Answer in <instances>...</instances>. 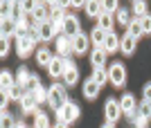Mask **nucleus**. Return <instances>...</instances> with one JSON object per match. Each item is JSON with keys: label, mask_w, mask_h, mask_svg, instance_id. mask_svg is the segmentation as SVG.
<instances>
[{"label": "nucleus", "mask_w": 151, "mask_h": 128, "mask_svg": "<svg viewBox=\"0 0 151 128\" xmlns=\"http://www.w3.org/2000/svg\"><path fill=\"white\" fill-rule=\"evenodd\" d=\"M68 103V95H65V90H63L61 83H54L50 88V106L54 110H61L63 106Z\"/></svg>", "instance_id": "obj_1"}, {"label": "nucleus", "mask_w": 151, "mask_h": 128, "mask_svg": "<svg viewBox=\"0 0 151 128\" xmlns=\"http://www.w3.org/2000/svg\"><path fill=\"white\" fill-rule=\"evenodd\" d=\"M57 117H59V122L63 124H70V122H77L79 119V108H77L75 103H65L61 110H57Z\"/></svg>", "instance_id": "obj_2"}, {"label": "nucleus", "mask_w": 151, "mask_h": 128, "mask_svg": "<svg viewBox=\"0 0 151 128\" xmlns=\"http://www.w3.org/2000/svg\"><path fill=\"white\" fill-rule=\"evenodd\" d=\"M63 34H65V36H70V38H75V36H79V34H81L79 20H77L75 16H65V18H63Z\"/></svg>", "instance_id": "obj_3"}, {"label": "nucleus", "mask_w": 151, "mask_h": 128, "mask_svg": "<svg viewBox=\"0 0 151 128\" xmlns=\"http://www.w3.org/2000/svg\"><path fill=\"white\" fill-rule=\"evenodd\" d=\"M108 79H111L115 85H124V81H126L124 65H122V63H113V65H111V70H108Z\"/></svg>", "instance_id": "obj_4"}, {"label": "nucleus", "mask_w": 151, "mask_h": 128, "mask_svg": "<svg viewBox=\"0 0 151 128\" xmlns=\"http://www.w3.org/2000/svg\"><path fill=\"white\" fill-rule=\"evenodd\" d=\"M120 115H122V106L115 101V99H108L106 101V119H108V124H115L120 119Z\"/></svg>", "instance_id": "obj_5"}, {"label": "nucleus", "mask_w": 151, "mask_h": 128, "mask_svg": "<svg viewBox=\"0 0 151 128\" xmlns=\"http://www.w3.org/2000/svg\"><path fill=\"white\" fill-rule=\"evenodd\" d=\"M36 32H38V38L41 41H50L52 34L57 32V29H54V25H52V20H45V23H38Z\"/></svg>", "instance_id": "obj_6"}, {"label": "nucleus", "mask_w": 151, "mask_h": 128, "mask_svg": "<svg viewBox=\"0 0 151 128\" xmlns=\"http://www.w3.org/2000/svg\"><path fill=\"white\" fill-rule=\"evenodd\" d=\"M16 50H18L20 56H27V54L34 50V38H27V36H23V38H16Z\"/></svg>", "instance_id": "obj_7"}, {"label": "nucleus", "mask_w": 151, "mask_h": 128, "mask_svg": "<svg viewBox=\"0 0 151 128\" xmlns=\"http://www.w3.org/2000/svg\"><path fill=\"white\" fill-rule=\"evenodd\" d=\"M77 79H79V72H77V68L70 61H65V72H63V81H65V85H75Z\"/></svg>", "instance_id": "obj_8"}, {"label": "nucleus", "mask_w": 151, "mask_h": 128, "mask_svg": "<svg viewBox=\"0 0 151 128\" xmlns=\"http://www.w3.org/2000/svg\"><path fill=\"white\" fill-rule=\"evenodd\" d=\"M70 50H72V38L65 36V34H61L57 38V52L61 56H65V54H70Z\"/></svg>", "instance_id": "obj_9"}, {"label": "nucleus", "mask_w": 151, "mask_h": 128, "mask_svg": "<svg viewBox=\"0 0 151 128\" xmlns=\"http://www.w3.org/2000/svg\"><path fill=\"white\" fill-rule=\"evenodd\" d=\"M47 70H50V77H61L63 72H65V61L59 56L52 58V63L47 65Z\"/></svg>", "instance_id": "obj_10"}, {"label": "nucleus", "mask_w": 151, "mask_h": 128, "mask_svg": "<svg viewBox=\"0 0 151 128\" xmlns=\"http://www.w3.org/2000/svg\"><path fill=\"white\" fill-rule=\"evenodd\" d=\"M120 50L124 52L126 56H129V54H133V52H135V38H133V36H129V34L120 36Z\"/></svg>", "instance_id": "obj_11"}, {"label": "nucleus", "mask_w": 151, "mask_h": 128, "mask_svg": "<svg viewBox=\"0 0 151 128\" xmlns=\"http://www.w3.org/2000/svg\"><path fill=\"white\" fill-rule=\"evenodd\" d=\"M86 14L93 16V18H99L101 14H104V5L97 2V0H88V2H86Z\"/></svg>", "instance_id": "obj_12"}, {"label": "nucleus", "mask_w": 151, "mask_h": 128, "mask_svg": "<svg viewBox=\"0 0 151 128\" xmlns=\"http://www.w3.org/2000/svg\"><path fill=\"white\" fill-rule=\"evenodd\" d=\"M18 32V23L12 18L2 20V38H9V36H14V34Z\"/></svg>", "instance_id": "obj_13"}, {"label": "nucleus", "mask_w": 151, "mask_h": 128, "mask_svg": "<svg viewBox=\"0 0 151 128\" xmlns=\"http://www.w3.org/2000/svg\"><path fill=\"white\" fill-rule=\"evenodd\" d=\"M88 50V38L83 36V34H79V36H75L72 38V52H77V54H81V52Z\"/></svg>", "instance_id": "obj_14"}, {"label": "nucleus", "mask_w": 151, "mask_h": 128, "mask_svg": "<svg viewBox=\"0 0 151 128\" xmlns=\"http://www.w3.org/2000/svg\"><path fill=\"white\" fill-rule=\"evenodd\" d=\"M36 103L38 101H36V97H34V95H25L23 99H20V106H23V112H25V115L36 110Z\"/></svg>", "instance_id": "obj_15"}, {"label": "nucleus", "mask_w": 151, "mask_h": 128, "mask_svg": "<svg viewBox=\"0 0 151 128\" xmlns=\"http://www.w3.org/2000/svg\"><path fill=\"white\" fill-rule=\"evenodd\" d=\"M120 106H122V112H126V115L135 112V99H133V95H124L120 99Z\"/></svg>", "instance_id": "obj_16"}, {"label": "nucleus", "mask_w": 151, "mask_h": 128, "mask_svg": "<svg viewBox=\"0 0 151 128\" xmlns=\"http://www.w3.org/2000/svg\"><path fill=\"white\" fill-rule=\"evenodd\" d=\"M0 85H2V92H9L14 88V77L9 70H2L0 72Z\"/></svg>", "instance_id": "obj_17"}, {"label": "nucleus", "mask_w": 151, "mask_h": 128, "mask_svg": "<svg viewBox=\"0 0 151 128\" xmlns=\"http://www.w3.org/2000/svg\"><path fill=\"white\" fill-rule=\"evenodd\" d=\"M101 47H104V52H115L117 47H120V38H117L113 32L106 34V41H104V45H101Z\"/></svg>", "instance_id": "obj_18"}, {"label": "nucleus", "mask_w": 151, "mask_h": 128, "mask_svg": "<svg viewBox=\"0 0 151 128\" xmlns=\"http://www.w3.org/2000/svg\"><path fill=\"white\" fill-rule=\"evenodd\" d=\"M90 61H93L95 70H97V68H101V65L106 63V52H104V47H97V50L93 52V56H90Z\"/></svg>", "instance_id": "obj_19"}, {"label": "nucleus", "mask_w": 151, "mask_h": 128, "mask_svg": "<svg viewBox=\"0 0 151 128\" xmlns=\"http://www.w3.org/2000/svg\"><path fill=\"white\" fill-rule=\"evenodd\" d=\"M126 34H129V36H133V38L138 41L140 36L145 34V32H142V23H140L138 18H135V20H131V23H129V32H126Z\"/></svg>", "instance_id": "obj_20"}, {"label": "nucleus", "mask_w": 151, "mask_h": 128, "mask_svg": "<svg viewBox=\"0 0 151 128\" xmlns=\"http://www.w3.org/2000/svg\"><path fill=\"white\" fill-rule=\"evenodd\" d=\"M97 92H99V85L95 83L93 79H88V81L83 83V95L88 97V99H95V97H97Z\"/></svg>", "instance_id": "obj_21"}, {"label": "nucleus", "mask_w": 151, "mask_h": 128, "mask_svg": "<svg viewBox=\"0 0 151 128\" xmlns=\"http://www.w3.org/2000/svg\"><path fill=\"white\" fill-rule=\"evenodd\" d=\"M113 23H115V20H113V16H111V14H101V16H99V25H97V27H101L106 34H111Z\"/></svg>", "instance_id": "obj_22"}, {"label": "nucleus", "mask_w": 151, "mask_h": 128, "mask_svg": "<svg viewBox=\"0 0 151 128\" xmlns=\"http://www.w3.org/2000/svg\"><path fill=\"white\" fill-rule=\"evenodd\" d=\"M90 38H93V43L97 45V47H101V45H104V41H106V32H104L101 27H95L93 34H90Z\"/></svg>", "instance_id": "obj_23"}, {"label": "nucleus", "mask_w": 151, "mask_h": 128, "mask_svg": "<svg viewBox=\"0 0 151 128\" xmlns=\"http://www.w3.org/2000/svg\"><path fill=\"white\" fill-rule=\"evenodd\" d=\"M90 79H93L95 83H97V85H99V88H101V85H104V83H106V81H108V72H104V70H101V68H97V70L93 72V77H90Z\"/></svg>", "instance_id": "obj_24"}, {"label": "nucleus", "mask_w": 151, "mask_h": 128, "mask_svg": "<svg viewBox=\"0 0 151 128\" xmlns=\"http://www.w3.org/2000/svg\"><path fill=\"white\" fill-rule=\"evenodd\" d=\"M23 88H25V92H27V95H34L36 90H41V81H38V79L34 77V74H32V77H29V81H27V83L23 85Z\"/></svg>", "instance_id": "obj_25"}, {"label": "nucleus", "mask_w": 151, "mask_h": 128, "mask_svg": "<svg viewBox=\"0 0 151 128\" xmlns=\"http://www.w3.org/2000/svg\"><path fill=\"white\" fill-rule=\"evenodd\" d=\"M12 11H14V2H0V16H2V20H7V18H14L12 16Z\"/></svg>", "instance_id": "obj_26"}, {"label": "nucleus", "mask_w": 151, "mask_h": 128, "mask_svg": "<svg viewBox=\"0 0 151 128\" xmlns=\"http://www.w3.org/2000/svg\"><path fill=\"white\" fill-rule=\"evenodd\" d=\"M133 14H135L138 18H145V16H147V2L135 0V2H133Z\"/></svg>", "instance_id": "obj_27"}, {"label": "nucleus", "mask_w": 151, "mask_h": 128, "mask_svg": "<svg viewBox=\"0 0 151 128\" xmlns=\"http://www.w3.org/2000/svg\"><path fill=\"white\" fill-rule=\"evenodd\" d=\"M32 16H34V20H47V7H43V5H36V9L32 11Z\"/></svg>", "instance_id": "obj_28"}, {"label": "nucleus", "mask_w": 151, "mask_h": 128, "mask_svg": "<svg viewBox=\"0 0 151 128\" xmlns=\"http://www.w3.org/2000/svg\"><path fill=\"white\" fill-rule=\"evenodd\" d=\"M52 58H54V56H52L47 50H38V54H36V61H38L41 65H50V63H52Z\"/></svg>", "instance_id": "obj_29"}, {"label": "nucleus", "mask_w": 151, "mask_h": 128, "mask_svg": "<svg viewBox=\"0 0 151 128\" xmlns=\"http://www.w3.org/2000/svg\"><path fill=\"white\" fill-rule=\"evenodd\" d=\"M34 128H50V119H47V115L38 112L36 119H34Z\"/></svg>", "instance_id": "obj_30"}, {"label": "nucleus", "mask_w": 151, "mask_h": 128, "mask_svg": "<svg viewBox=\"0 0 151 128\" xmlns=\"http://www.w3.org/2000/svg\"><path fill=\"white\" fill-rule=\"evenodd\" d=\"M7 95H9V99H23L27 92H25V88H23V85H14V88L9 90Z\"/></svg>", "instance_id": "obj_31"}, {"label": "nucleus", "mask_w": 151, "mask_h": 128, "mask_svg": "<svg viewBox=\"0 0 151 128\" xmlns=\"http://www.w3.org/2000/svg\"><path fill=\"white\" fill-rule=\"evenodd\" d=\"M0 126H2V128H16V124H14V117H12V115H7V112H2Z\"/></svg>", "instance_id": "obj_32"}, {"label": "nucleus", "mask_w": 151, "mask_h": 128, "mask_svg": "<svg viewBox=\"0 0 151 128\" xmlns=\"http://www.w3.org/2000/svg\"><path fill=\"white\" fill-rule=\"evenodd\" d=\"M115 16H117V23H120V25H129V23H131V20H129V11H126V9H117V14H115Z\"/></svg>", "instance_id": "obj_33"}, {"label": "nucleus", "mask_w": 151, "mask_h": 128, "mask_svg": "<svg viewBox=\"0 0 151 128\" xmlns=\"http://www.w3.org/2000/svg\"><path fill=\"white\" fill-rule=\"evenodd\" d=\"M29 77H32V72H27V68H20L18 70V83L20 85H25L29 81Z\"/></svg>", "instance_id": "obj_34"}, {"label": "nucleus", "mask_w": 151, "mask_h": 128, "mask_svg": "<svg viewBox=\"0 0 151 128\" xmlns=\"http://www.w3.org/2000/svg\"><path fill=\"white\" fill-rule=\"evenodd\" d=\"M101 5H104V14H117V2H115V0H106V2H101Z\"/></svg>", "instance_id": "obj_35"}, {"label": "nucleus", "mask_w": 151, "mask_h": 128, "mask_svg": "<svg viewBox=\"0 0 151 128\" xmlns=\"http://www.w3.org/2000/svg\"><path fill=\"white\" fill-rule=\"evenodd\" d=\"M142 117H147V119H151V101H145L142 106H140V110H138Z\"/></svg>", "instance_id": "obj_36"}, {"label": "nucleus", "mask_w": 151, "mask_h": 128, "mask_svg": "<svg viewBox=\"0 0 151 128\" xmlns=\"http://www.w3.org/2000/svg\"><path fill=\"white\" fill-rule=\"evenodd\" d=\"M34 97H36V101H45V99H47V101H50V90H36V92H34Z\"/></svg>", "instance_id": "obj_37"}, {"label": "nucleus", "mask_w": 151, "mask_h": 128, "mask_svg": "<svg viewBox=\"0 0 151 128\" xmlns=\"http://www.w3.org/2000/svg\"><path fill=\"white\" fill-rule=\"evenodd\" d=\"M140 23H142V32H145V34H149V32H151V16L147 14L145 18H140Z\"/></svg>", "instance_id": "obj_38"}, {"label": "nucleus", "mask_w": 151, "mask_h": 128, "mask_svg": "<svg viewBox=\"0 0 151 128\" xmlns=\"http://www.w3.org/2000/svg\"><path fill=\"white\" fill-rule=\"evenodd\" d=\"M9 54V38H0V56Z\"/></svg>", "instance_id": "obj_39"}, {"label": "nucleus", "mask_w": 151, "mask_h": 128, "mask_svg": "<svg viewBox=\"0 0 151 128\" xmlns=\"http://www.w3.org/2000/svg\"><path fill=\"white\" fill-rule=\"evenodd\" d=\"M20 7H23V11H25V14H32L34 9H36V2H32V0H25V2H20Z\"/></svg>", "instance_id": "obj_40"}, {"label": "nucleus", "mask_w": 151, "mask_h": 128, "mask_svg": "<svg viewBox=\"0 0 151 128\" xmlns=\"http://www.w3.org/2000/svg\"><path fill=\"white\" fill-rule=\"evenodd\" d=\"M142 92H145V101H151V83H147Z\"/></svg>", "instance_id": "obj_41"}, {"label": "nucleus", "mask_w": 151, "mask_h": 128, "mask_svg": "<svg viewBox=\"0 0 151 128\" xmlns=\"http://www.w3.org/2000/svg\"><path fill=\"white\" fill-rule=\"evenodd\" d=\"M65 126H68V124H63V122H59V124H57V128H65Z\"/></svg>", "instance_id": "obj_42"}, {"label": "nucleus", "mask_w": 151, "mask_h": 128, "mask_svg": "<svg viewBox=\"0 0 151 128\" xmlns=\"http://www.w3.org/2000/svg\"><path fill=\"white\" fill-rule=\"evenodd\" d=\"M101 128H115V126H113V124H106V126H101Z\"/></svg>", "instance_id": "obj_43"}, {"label": "nucleus", "mask_w": 151, "mask_h": 128, "mask_svg": "<svg viewBox=\"0 0 151 128\" xmlns=\"http://www.w3.org/2000/svg\"><path fill=\"white\" fill-rule=\"evenodd\" d=\"M16 128H25V126H23V124H16Z\"/></svg>", "instance_id": "obj_44"}]
</instances>
